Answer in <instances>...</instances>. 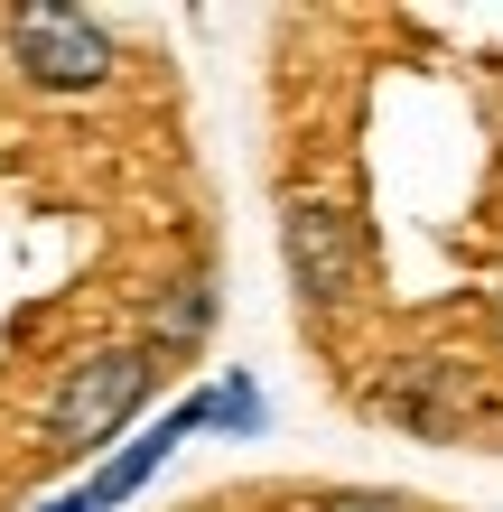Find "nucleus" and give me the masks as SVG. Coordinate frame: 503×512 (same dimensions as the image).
Wrapping results in <instances>:
<instances>
[{"mask_svg":"<svg viewBox=\"0 0 503 512\" xmlns=\"http://www.w3.org/2000/svg\"><path fill=\"white\" fill-rule=\"evenodd\" d=\"M382 419H401V429H420V438H448L457 429V410H466V373L457 364H401L392 382L373 391Z\"/></svg>","mask_w":503,"mask_h":512,"instance_id":"nucleus-4","label":"nucleus"},{"mask_svg":"<svg viewBox=\"0 0 503 512\" xmlns=\"http://www.w3.org/2000/svg\"><path fill=\"white\" fill-rule=\"evenodd\" d=\"M47 512H94V503H84V494H56V503H47Z\"/></svg>","mask_w":503,"mask_h":512,"instance_id":"nucleus-8","label":"nucleus"},{"mask_svg":"<svg viewBox=\"0 0 503 512\" xmlns=\"http://www.w3.org/2000/svg\"><path fill=\"white\" fill-rule=\"evenodd\" d=\"M205 317H215V298H205V280H187V289H177V308L159 317V345H187Z\"/></svg>","mask_w":503,"mask_h":512,"instance_id":"nucleus-5","label":"nucleus"},{"mask_svg":"<svg viewBox=\"0 0 503 512\" xmlns=\"http://www.w3.org/2000/svg\"><path fill=\"white\" fill-rule=\"evenodd\" d=\"M215 419H224V429H252V419H261V391L252 382H224L215 391Z\"/></svg>","mask_w":503,"mask_h":512,"instance_id":"nucleus-6","label":"nucleus"},{"mask_svg":"<svg viewBox=\"0 0 503 512\" xmlns=\"http://www.w3.org/2000/svg\"><path fill=\"white\" fill-rule=\"evenodd\" d=\"M317 512H410V494H327Z\"/></svg>","mask_w":503,"mask_h":512,"instance_id":"nucleus-7","label":"nucleus"},{"mask_svg":"<svg viewBox=\"0 0 503 512\" xmlns=\"http://www.w3.org/2000/svg\"><path fill=\"white\" fill-rule=\"evenodd\" d=\"M10 47H19V75L47 84V94H75V84H103L112 75L103 19L66 10V0H28V10H10Z\"/></svg>","mask_w":503,"mask_h":512,"instance_id":"nucleus-3","label":"nucleus"},{"mask_svg":"<svg viewBox=\"0 0 503 512\" xmlns=\"http://www.w3.org/2000/svg\"><path fill=\"white\" fill-rule=\"evenodd\" d=\"M280 252H289V280H299V298L317 317H336L354 289H364V233H354V215L345 205H317V196H299L280 215Z\"/></svg>","mask_w":503,"mask_h":512,"instance_id":"nucleus-2","label":"nucleus"},{"mask_svg":"<svg viewBox=\"0 0 503 512\" xmlns=\"http://www.w3.org/2000/svg\"><path fill=\"white\" fill-rule=\"evenodd\" d=\"M140 401H150V354H140V345H112V354H94V364H75L66 382H56L47 447H56V457H94Z\"/></svg>","mask_w":503,"mask_h":512,"instance_id":"nucleus-1","label":"nucleus"}]
</instances>
